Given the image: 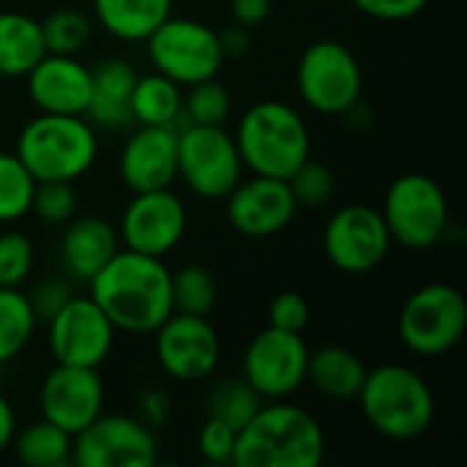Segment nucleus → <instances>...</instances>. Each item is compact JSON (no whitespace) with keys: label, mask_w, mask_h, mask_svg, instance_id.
<instances>
[{"label":"nucleus","mask_w":467,"mask_h":467,"mask_svg":"<svg viewBox=\"0 0 467 467\" xmlns=\"http://www.w3.org/2000/svg\"><path fill=\"white\" fill-rule=\"evenodd\" d=\"M14 454L22 465L27 467H60L71 462V446L74 438L55 427L47 419H38L33 424H27L25 430L14 432Z\"/></svg>","instance_id":"bb28decb"},{"label":"nucleus","mask_w":467,"mask_h":467,"mask_svg":"<svg viewBox=\"0 0 467 467\" xmlns=\"http://www.w3.org/2000/svg\"><path fill=\"white\" fill-rule=\"evenodd\" d=\"M44 55L41 22L22 11H0V77L19 79Z\"/></svg>","instance_id":"393cba45"},{"label":"nucleus","mask_w":467,"mask_h":467,"mask_svg":"<svg viewBox=\"0 0 467 467\" xmlns=\"http://www.w3.org/2000/svg\"><path fill=\"white\" fill-rule=\"evenodd\" d=\"M301 101L317 115H348L361 104L364 74L358 57L334 38L312 41L296 66Z\"/></svg>","instance_id":"1a4fd4ad"},{"label":"nucleus","mask_w":467,"mask_h":467,"mask_svg":"<svg viewBox=\"0 0 467 467\" xmlns=\"http://www.w3.org/2000/svg\"><path fill=\"white\" fill-rule=\"evenodd\" d=\"M71 296H74L71 287H68L66 282H60V279H47V282H41L33 293H27L36 320H44V323H47V320H49Z\"/></svg>","instance_id":"ea45409f"},{"label":"nucleus","mask_w":467,"mask_h":467,"mask_svg":"<svg viewBox=\"0 0 467 467\" xmlns=\"http://www.w3.org/2000/svg\"><path fill=\"white\" fill-rule=\"evenodd\" d=\"M224 200H227L230 227L246 238L279 235L285 227H290V222L298 213L287 181L268 178V175L241 178L238 186Z\"/></svg>","instance_id":"a211bd4d"},{"label":"nucleus","mask_w":467,"mask_h":467,"mask_svg":"<svg viewBox=\"0 0 467 467\" xmlns=\"http://www.w3.org/2000/svg\"><path fill=\"white\" fill-rule=\"evenodd\" d=\"M356 400L367 424L389 441L421 438L435 419V394L430 383L402 364L369 369Z\"/></svg>","instance_id":"39448f33"},{"label":"nucleus","mask_w":467,"mask_h":467,"mask_svg":"<svg viewBox=\"0 0 467 467\" xmlns=\"http://www.w3.org/2000/svg\"><path fill=\"white\" fill-rule=\"evenodd\" d=\"M183 118V88L153 71L137 77L131 90V120L140 126H175Z\"/></svg>","instance_id":"a878e982"},{"label":"nucleus","mask_w":467,"mask_h":467,"mask_svg":"<svg viewBox=\"0 0 467 467\" xmlns=\"http://www.w3.org/2000/svg\"><path fill=\"white\" fill-rule=\"evenodd\" d=\"M367 364L348 348L339 345H326L317 348L315 353L309 350L306 361V383L317 394L334 402H350L358 397L364 380H367Z\"/></svg>","instance_id":"5701e85b"},{"label":"nucleus","mask_w":467,"mask_h":467,"mask_svg":"<svg viewBox=\"0 0 467 467\" xmlns=\"http://www.w3.org/2000/svg\"><path fill=\"white\" fill-rule=\"evenodd\" d=\"M148 57L153 71L178 82L181 88L219 77L224 49L219 30L192 16H167L148 38Z\"/></svg>","instance_id":"6e6552de"},{"label":"nucleus","mask_w":467,"mask_h":467,"mask_svg":"<svg viewBox=\"0 0 467 467\" xmlns=\"http://www.w3.org/2000/svg\"><path fill=\"white\" fill-rule=\"evenodd\" d=\"M287 186L293 192L296 205L306 208V211H320V208L331 205V200L337 197L334 170L323 161H315L312 156L296 167V172L287 178Z\"/></svg>","instance_id":"72a5a7b5"},{"label":"nucleus","mask_w":467,"mask_h":467,"mask_svg":"<svg viewBox=\"0 0 467 467\" xmlns=\"http://www.w3.org/2000/svg\"><path fill=\"white\" fill-rule=\"evenodd\" d=\"M380 213L391 241L410 252H430L438 246L451 222L443 186L424 172H405L394 178L386 189Z\"/></svg>","instance_id":"423d86ee"},{"label":"nucleus","mask_w":467,"mask_h":467,"mask_svg":"<svg viewBox=\"0 0 467 467\" xmlns=\"http://www.w3.org/2000/svg\"><path fill=\"white\" fill-rule=\"evenodd\" d=\"M120 249L118 230L101 216H79L66 222V233L60 238V260L63 268L79 279L90 282Z\"/></svg>","instance_id":"412c9836"},{"label":"nucleus","mask_w":467,"mask_h":467,"mask_svg":"<svg viewBox=\"0 0 467 467\" xmlns=\"http://www.w3.org/2000/svg\"><path fill=\"white\" fill-rule=\"evenodd\" d=\"M400 339L421 358L454 350L467 331V298L454 285L432 282L408 296L397 320Z\"/></svg>","instance_id":"0eeeda50"},{"label":"nucleus","mask_w":467,"mask_h":467,"mask_svg":"<svg viewBox=\"0 0 467 467\" xmlns=\"http://www.w3.org/2000/svg\"><path fill=\"white\" fill-rule=\"evenodd\" d=\"M235 145L244 170L252 175H268L287 181L298 164L312 156V134L304 115L279 99H265L252 104L238 126Z\"/></svg>","instance_id":"7ed1b4c3"},{"label":"nucleus","mask_w":467,"mask_h":467,"mask_svg":"<svg viewBox=\"0 0 467 467\" xmlns=\"http://www.w3.org/2000/svg\"><path fill=\"white\" fill-rule=\"evenodd\" d=\"M326 460V432L320 421L285 400L260 405L238 430L235 467H317Z\"/></svg>","instance_id":"f03ea898"},{"label":"nucleus","mask_w":467,"mask_h":467,"mask_svg":"<svg viewBox=\"0 0 467 467\" xmlns=\"http://www.w3.org/2000/svg\"><path fill=\"white\" fill-rule=\"evenodd\" d=\"M309 345L296 331L265 326L244 350L241 378L263 400H287L306 383Z\"/></svg>","instance_id":"ddd939ff"},{"label":"nucleus","mask_w":467,"mask_h":467,"mask_svg":"<svg viewBox=\"0 0 467 467\" xmlns=\"http://www.w3.org/2000/svg\"><path fill=\"white\" fill-rule=\"evenodd\" d=\"M219 38H222L224 57H238V55L249 52V47H252L249 27H244V25H233L227 30H219Z\"/></svg>","instance_id":"79ce46f5"},{"label":"nucleus","mask_w":467,"mask_h":467,"mask_svg":"<svg viewBox=\"0 0 467 467\" xmlns=\"http://www.w3.org/2000/svg\"><path fill=\"white\" fill-rule=\"evenodd\" d=\"M233 109L230 90L216 79L189 85L183 93V118L194 126H224Z\"/></svg>","instance_id":"473e14b6"},{"label":"nucleus","mask_w":467,"mask_h":467,"mask_svg":"<svg viewBox=\"0 0 467 467\" xmlns=\"http://www.w3.org/2000/svg\"><path fill=\"white\" fill-rule=\"evenodd\" d=\"M186 222V205L172 189L134 192L120 216L118 238L123 249L167 257L183 241Z\"/></svg>","instance_id":"dca6fc26"},{"label":"nucleus","mask_w":467,"mask_h":467,"mask_svg":"<svg viewBox=\"0 0 467 467\" xmlns=\"http://www.w3.org/2000/svg\"><path fill=\"white\" fill-rule=\"evenodd\" d=\"M14 432H16V416H14V408L0 397V454L11 446Z\"/></svg>","instance_id":"37998d69"},{"label":"nucleus","mask_w":467,"mask_h":467,"mask_svg":"<svg viewBox=\"0 0 467 467\" xmlns=\"http://www.w3.org/2000/svg\"><path fill=\"white\" fill-rule=\"evenodd\" d=\"M93 25L79 8H55L41 19V36L47 52L77 55L90 41Z\"/></svg>","instance_id":"2f4dec72"},{"label":"nucleus","mask_w":467,"mask_h":467,"mask_svg":"<svg viewBox=\"0 0 467 467\" xmlns=\"http://www.w3.org/2000/svg\"><path fill=\"white\" fill-rule=\"evenodd\" d=\"M36 178L25 170L16 153H0V224L25 219L33 208Z\"/></svg>","instance_id":"7c9ffc66"},{"label":"nucleus","mask_w":467,"mask_h":467,"mask_svg":"<svg viewBox=\"0 0 467 467\" xmlns=\"http://www.w3.org/2000/svg\"><path fill=\"white\" fill-rule=\"evenodd\" d=\"M93 88L85 118L101 129H123L131 123V90L137 85V68L129 60L109 57L90 68Z\"/></svg>","instance_id":"4be33fe9"},{"label":"nucleus","mask_w":467,"mask_h":467,"mask_svg":"<svg viewBox=\"0 0 467 467\" xmlns=\"http://www.w3.org/2000/svg\"><path fill=\"white\" fill-rule=\"evenodd\" d=\"M88 287V296L123 334L148 337L172 315L170 268L164 265V257L120 246Z\"/></svg>","instance_id":"f257e3e1"},{"label":"nucleus","mask_w":467,"mask_h":467,"mask_svg":"<svg viewBox=\"0 0 467 467\" xmlns=\"http://www.w3.org/2000/svg\"><path fill=\"white\" fill-rule=\"evenodd\" d=\"M27 96L38 112L49 115H85L90 104L93 77L77 55L47 52L27 74Z\"/></svg>","instance_id":"aec40b11"},{"label":"nucleus","mask_w":467,"mask_h":467,"mask_svg":"<svg viewBox=\"0 0 467 467\" xmlns=\"http://www.w3.org/2000/svg\"><path fill=\"white\" fill-rule=\"evenodd\" d=\"M118 172L131 192L170 189L178 178L175 126H140L120 148Z\"/></svg>","instance_id":"6ab92c4d"},{"label":"nucleus","mask_w":467,"mask_h":467,"mask_svg":"<svg viewBox=\"0 0 467 467\" xmlns=\"http://www.w3.org/2000/svg\"><path fill=\"white\" fill-rule=\"evenodd\" d=\"M14 153L36 181L74 183L96 164L99 140L85 115L41 112L22 126Z\"/></svg>","instance_id":"20e7f679"},{"label":"nucleus","mask_w":467,"mask_h":467,"mask_svg":"<svg viewBox=\"0 0 467 467\" xmlns=\"http://www.w3.org/2000/svg\"><path fill=\"white\" fill-rule=\"evenodd\" d=\"M361 14L372 16V19H383V22H405L419 16L430 0H350Z\"/></svg>","instance_id":"58836bf2"},{"label":"nucleus","mask_w":467,"mask_h":467,"mask_svg":"<svg viewBox=\"0 0 467 467\" xmlns=\"http://www.w3.org/2000/svg\"><path fill=\"white\" fill-rule=\"evenodd\" d=\"M391 233L380 208L350 202L337 208L323 230V252L328 263L350 276L375 271L391 252Z\"/></svg>","instance_id":"9b49d317"},{"label":"nucleus","mask_w":467,"mask_h":467,"mask_svg":"<svg viewBox=\"0 0 467 467\" xmlns=\"http://www.w3.org/2000/svg\"><path fill=\"white\" fill-rule=\"evenodd\" d=\"M271 8H274V0H230L233 22L244 25L249 30L263 25L271 16Z\"/></svg>","instance_id":"a19ab883"},{"label":"nucleus","mask_w":467,"mask_h":467,"mask_svg":"<svg viewBox=\"0 0 467 467\" xmlns=\"http://www.w3.org/2000/svg\"><path fill=\"white\" fill-rule=\"evenodd\" d=\"M170 293H172V312L208 317L219 298V285L211 268L200 263L181 265L170 271Z\"/></svg>","instance_id":"c85d7f7f"},{"label":"nucleus","mask_w":467,"mask_h":467,"mask_svg":"<svg viewBox=\"0 0 467 467\" xmlns=\"http://www.w3.org/2000/svg\"><path fill=\"white\" fill-rule=\"evenodd\" d=\"M93 8L101 30L118 41L137 44L172 14V0H93Z\"/></svg>","instance_id":"b1692460"},{"label":"nucleus","mask_w":467,"mask_h":467,"mask_svg":"<svg viewBox=\"0 0 467 467\" xmlns=\"http://www.w3.org/2000/svg\"><path fill=\"white\" fill-rule=\"evenodd\" d=\"M36 263L33 241L19 230L0 233V287H22Z\"/></svg>","instance_id":"f704fd0d"},{"label":"nucleus","mask_w":467,"mask_h":467,"mask_svg":"<svg viewBox=\"0 0 467 467\" xmlns=\"http://www.w3.org/2000/svg\"><path fill=\"white\" fill-rule=\"evenodd\" d=\"M71 462L79 467H150L159 462V443L142 419L101 413L74 435Z\"/></svg>","instance_id":"4468645a"},{"label":"nucleus","mask_w":467,"mask_h":467,"mask_svg":"<svg viewBox=\"0 0 467 467\" xmlns=\"http://www.w3.org/2000/svg\"><path fill=\"white\" fill-rule=\"evenodd\" d=\"M309 301L296 293V290H285L279 293L271 306H268V326L274 328H282V331H296V334H304V328L309 326Z\"/></svg>","instance_id":"4c0bfd02"},{"label":"nucleus","mask_w":467,"mask_h":467,"mask_svg":"<svg viewBox=\"0 0 467 467\" xmlns=\"http://www.w3.org/2000/svg\"><path fill=\"white\" fill-rule=\"evenodd\" d=\"M36 315L27 293L19 287H0V367L14 361L36 334Z\"/></svg>","instance_id":"cd10ccee"},{"label":"nucleus","mask_w":467,"mask_h":467,"mask_svg":"<svg viewBox=\"0 0 467 467\" xmlns=\"http://www.w3.org/2000/svg\"><path fill=\"white\" fill-rule=\"evenodd\" d=\"M235 438H238V430H233L224 421L208 419L197 435V451L205 462L227 465L233 462V454H235Z\"/></svg>","instance_id":"e433bc0d"},{"label":"nucleus","mask_w":467,"mask_h":467,"mask_svg":"<svg viewBox=\"0 0 467 467\" xmlns=\"http://www.w3.org/2000/svg\"><path fill=\"white\" fill-rule=\"evenodd\" d=\"M260 405H263V397L244 378H224L205 397L208 419L224 421L233 430H241L257 413Z\"/></svg>","instance_id":"c756f323"},{"label":"nucleus","mask_w":467,"mask_h":467,"mask_svg":"<svg viewBox=\"0 0 467 467\" xmlns=\"http://www.w3.org/2000/svg\"><path fill=\"white\" fill-rule=\"evenodd\" d=\"M118 328L90 296H71L47 320V345L55 364L99 369L112 348Z\"/></svg>","instance_id":"f8f14e48"},{"label":"nucleus","mask_w":467,"mask_h":467,"mask_svg":"<svg viewBox=\"0 0 467 467\" xmlns=\"http://www.w3.org/2000/svg\"><path fill=\"white\" fill-rule=\"evenodd\" d=\"M41 419L66 430L71 438L79 435L104 413V383L99 369L55 364L38 389Z\"/></svg>","instance_id":"f3484780"},{"label":"nucleus","mask_w":467,"mask_h":467,"mask_svg":"<svg viewBox=\"0 0 467 467\" xmlns=\"http://www.w3.org/2000/svg\"><path fill=\"white\" fill-rule=\"evenodd\" d=\"M150 337L161 372L178 383L208 380L219 367L222 342L208 317L172 312Z\"/></svg>","instance_id":"2eb2a0df"},{"label":"nucleus","mask_w":467,"mask_h":467,"mask_svg":"<svg viewBox=\"0 0 467 467\" xmlns=\"http://www.w3.org/2000/svg\"><path fill=\"white\" fill-rule=\"evenodd\" d=\"M178 178L202 200H224L244 178L235 137L224 126H194L178 131Z\"/></svg>","instance_id":"9d476101"},{"label":"nucleus","mask_w":467,"mask_h":467,"mask_svg":"<svg viewBox=\"0 0 467 467\" xmlns=\"http://www.w3.org/2000/svg\"><path fill=\"white\" fill-rule=\"evenodd\" d=\"M30 211L47 224H66L77 213V192L68 181H36Z\"/></svg>","instance_id":"c9c22d12"}]
</instances>
